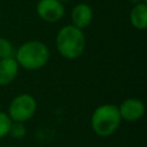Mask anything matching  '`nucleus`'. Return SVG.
Segmentation results:
<instances>
[{"mask_svg": "<svg viewBox=\"0 0 147 147\" xmlns=\"http://www.w3.org/2000/svg\"><path fill=\"white\" fill-rule=\"evenodd\" d=\"M55 46L62 57L76 60L80 57L85 51L86 38L83 30L72 24H67L59 30L55 38Z\"/></svg>", "mask_w": 147, "mask_h": 147, "instance_id": "obj_1", "label": "nucleus"}, {"mask_svg": "<svg viewBox=\"0 0 147 147\" xmlns=\"http://www.w3.org/2000/svg\"><path fill=\"white\" fill-rule=\"evenodd\" d=\"M51 56L49 48L40 40H29L23 42L15 52L14 59L18 67L25 70H39L44 68Z\"/></svg>", "mask_w": 147, "mask_h": 147, "instance_id": "obj_2", "label": "nucleus"}, {"mask_svg": "<svg viewBox=\"0 0 147 147\" xmlns=\"http://www.w3.org/2000/svg\"><path fill=\"white\" fill-rule=\"evenodd\" d=\"M122 123L118 107L113 103H105L94 109L91 116L93 132L102 138L114 134Z\"/></svg>", "mask_w": 147, "mask_h": 147, "instance_id": "obj_3", "label": "nucleus"}, {"mask_svg": "<svg viewBox=\"0 0 147 147\" xmlns=\"http://www.w3.org/2000/svg\"><path fill=\"white\" fill-rule=\"evenodd\" d=\"M37 111L36 99L28 93H22L16 95L8 107V116L11 122L25 123L31 119Z\"/></svg>", "mask_w": 147, "mask_h": 147, "instance_id": "obj_4", "label": "nucleus"}, {"mask_svg": "<svg viewBox=\"0 0 147 147\" xmlns=\"http://www.w3.org/2000/svg\"><path fill=\"white\" fill-rule=\"evenodd\" d=\"M37 15L47 23H55L62 20L65 13L63 2L59 0H39L36 6Z\"/></svg>", "mask_w": 147, "mask_h": 147, "instance_id": "obj_5", "label": "nucleus"}, {"mask_svg": "<svg viewBox=\"0 0 147 147\" xmlns=\"http://www.w3.org/2000/svg\"><path fill=\"white\" fill-rule=\"evenodd\" d=\"M117 107L122 121L125 122H137L145 114V105L140 99L137 98L125 99Z\"/></svg>", "mask_w": 147, "mask_h": 147, "instance_id": "obj_6", "label": "nucleus"}, {"mask_svg": "<svg viewBox=\"0 0 147 147\" xmlns=\"http://www.w3.org/2000/svg\"><path fill=\"white\" fill-rule=\"evenodd\" d=\"M70 17H71V24L83 30L91 24L93 20V10L90 7V5L85 2H80L72 8Z\"/></svg>", "mask_w": 147, "mask_h": 147, "instance_id": "obj_7", "label": "nucleus"}, {"mask_svg": "<svg viewBox=\"0 0 147 147\" xmlns=\"http://www.w3.org/2000/svg\"><path fill=\"white\" fill-rule=\"evenodd\" d=\"M18 64L13 57L0 60V86H7L15 80L18 74Z\"/></svg>", "mask_w": 147, "mask_h": 147, "instance_id": "obj_8", "label": "nucleus"}, {"mask_svg": "<svg viewBox=\"0 0 147 147\" xmlns=\"http://www.w3.org/2000/svg\"><path fill=\"white\" fill-rule=\"evenodd\" d=\"M131 25L137 30H145L147 28V3L137 2L130 10Z\"/></svg>", "mask_w": 147, "mask_h": 147, "instance_id": "obj_9", "label": "nucleus"}, {"mask_svg": "<svg viewBox=\"0 0 147 147\" xmlns=\"http://www.w3.org/2000/svg\"><path fill=\"white\" fill-rule=\"evenodd\" d=\"M14 56V46L5 37H0V60L13 57Z\"/></svg>", "mask_w": 147, "mask_h": 147, "instance_id": "obj_10", "label": "nucleus"}, {"mask_svg": "<svg viewBox=\"0 0 147 147\" xmlns=\"http://www.w3.org/2000/svg\"><path fill=\"white\" fill-rule=\"evenodd\" d=\"M13 138L15 139H22L25 137L26 134V129L24 126V123H20V122H11L10 129H9V133Z\"/></svg>", "mask_w": 147, "mask_h": 147, "instance_id": "obj_11", "label": "nucleus"}, {"mask_svg": "<svg viewBox=\"0 0 147 147\" xmlns=\"http://www.w3.org/2000/svg\"><path fill=\"white\" fill-rule=\"evenodd\" d=\"M10 125H11V119L9 118L8 114L5 111H0V139L8 136Z\"/></svg>", "mask_w": 147, "mask_h": 147, "instance_id": "obj_12", "label": "nucleus"}, {"mask_svg": "<svg viewBox=\"0 0 147 147\" xmlns=\"http://www.w3.org/2000/svg\"><path fill=\"white\" fill-rule=\"evenodd\" d=\"M59 1H61V2H67V1H70V0H59Z\"/></svg>", "mask_w": 147, "mask_h": 147, "instance_id": "obj_13", "label": "nucleus"}, {"mask_svg": "<svg viewBox=\"0 0 147 147\" xmlns=\"http://www.w3.org/2000/svg\"><path fill=\"white\" fill-rule=\"evenodd\" d=\"M139 1H141V2H145V3H147V0H139Z\"/></svg>", "mask_w": 147, "mask_h": 147, "instance_id": "obj_14", "label": "nucleus"}]
</instances>
